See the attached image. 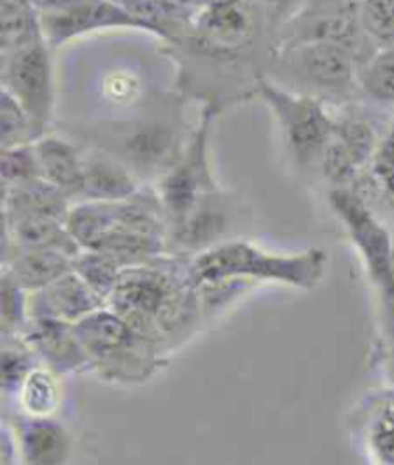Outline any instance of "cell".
<instances>
[{
  "label": "cell",
  "mask_w": 394,
  "mask_h": 465,
  "mask_svg": "<svg viewBox=\"0 0 394 465\" xmlns=\"http://www.w3.org/2000/svg\"><path fill=\"white\" fill-rule=\"evenodd\" d=\"M385 370H387V375L390 379V385L394 387V341L387 344V352H385Z\"/></svg>",
  "instance_id": "8d00e7d4"
},
{
  "label": "cell",
  "mask_w": 394,
  "mask_h": 465,
  "mask_svg": "<svg viewBox=\"0 0 394 465\" xmlns=\"http://www.w3.org/2000/svg\"><path fill=\"white\" fill-rule=\"evenodd\" d=\"M373 185L377 187V191H379V194L383 196V201L394 210V165L381 173H375V175H369Z\"/></svg>",
  "instance_id": "d590c367"
},
{
  "label": "cell",
  "mask_w": 394,
  "mask_h": 465,
  "mask_svg": "<svg viewBox=\"0 0 394 465\" xmlns=\"http://www.w3.org/2000/svg\"><path fill=\"white\" fill-rule=\"evenodd\" d=\"M35 151L43 179L75 203L81 194V187H84L85 148L77 146L65 137L46 133L35 141Z\"/></svg>",
  "instance_id": "ffe728a7"
},
{
  "label": "cell",
  "mask_w": 394,
  "mask_h": 465,
  "mask_svg": "<svg viewBox=\"0 0 394 465\" xmlns=\"http://www.w3.org/2000/svg\"><path fill=\"white\" fill-rule=\"evenodd\" d=\"M110 139L113 144L101 151L122 160L141 181L160 179L183 151L177 133L163 124H118L113 125Z\"/></svg>",
  "instance_id": "30bf717a"
},
{
  "label": "cell",
  "mask_w": 394,
  "mask_h": 465,
  "mask_svg": "<svg viewBox=\"0 0 394 465\" xmlns=\"http://www.w3.org/2000/svg\"><path fill=\"white\" fill-rule=\"evenodd\" d=\"M0 79L6 91L18 103L43 135L54 120L56 89L53 48L44 39L18 48L0 58Z\"/></svg>",
  "instance_id": "52a82bcc"
},
{
  "label": "cell",
  "mask_w": 394,
  "mask_h": 465,
  "mask_svg": "<svg viewBox=\"0 0 394 465\" xmlns=\"http://www.w3.org/2000/svg\"><path fill=\"white\" fill-rule=\"evenodd\" d=\"M358 89L368 101L394 106V46H383L358 64Z\"/></svg>",
  "instance_id": "484cf974"
},
{
  "label": "cell",
  "mask_w": 394,
  "mask_h": 465,
  "mask_svg": "<svg viewBox=\"0 0 394 465\" xmlns=\"http://www.w3.org/2000/svg\"><path fill=\"white\" fill-rule=\"evenodd\" d=\"M43 39L41 12L33 0H0V56Z\"/></svg>",
  "instance_id": "603a6c76"
},
{
  "label": "cell",
  "mask_w": 394,
  "mask_h": 465,
  "mask_svg": "<svg viewBox=\"0 0 394 465\" xmlns=\"http://www.w3.org/2000/svg\"><path fill=\"white\" fill-rule=\"evenodd\" d=\"M41 137L43 133L33 124L27 112L6 91H3V96H0V151L33 144Z\"/></svg>",
  "instance_id": "f1b7e54d"
},
{
  "label": "cell",
  "mask_w": 394,
  "mask_h": 465,
  "mask_svg": "<svg viewBox=\"0 0 394 465\" xmlns=\"http://www.w3.org/2000/svg\"><path fill=\"white\" fill-rule=\"evenodd\" d=\"M123 270L125 268L120 262L101 251H81L74 258V272L84 279L104 302H108L110 294L116 289Z\"/></svg>",
  "instance_id": "4316f807"
},
{
  "label": "cell",
  "mask_w": 394,
  "mask_h": 465,
  "mask_svg": "<svg viewBox=\"0 0 394 465\" xmlns=\"http://www.w3.org/2000/svg\"><path fill=\"white\" fill-rule=\"evenodd\" d=\"M191 29L199 41L218 51H231L249 43L254 35V12L249 0L241 5L202 8L192 20Z\"/></svg>",
  "instance_id": "d6986e66"
},
{
  "label": "cell",
  "mask_w": 394,
  "mask_h": 465,
  "mask_svg": "<svg viewBox=\"0 0 394 465\" xmlns=\"http://www.w3.org/2000/svg\"><path fill=\"white\" fill-rule=\"evenodd\" d=\"M143 189L141 179L127 165L101 148H85L84 187L75 203H122Z\"/></svg>",
  "instance_id": "e0dca14e"
},
{
  "label": "cell",
  "mask_w": 394,
  "mask_h": 465,
  "mask_svg": "<svg viewBox=\"0 0 394 465\" xmlns=\"http://www.w3.org/2000/svg\"><path fill=\"white\" fill-rule=\"evenodd\" d=\"M72 198L53 187L44 179L24 183L18 187L3 189V218H18V215H53L65 220Z\"/></svg>",
  "instance_id": "7402d4cb"
},
{
  "label": "cell",
  "mask_w": 394,
  "mask_h": 465,
  "mask_svg": "<svg viewBox=\"0 0 394 465\" xmlns=\"http://www.w3.org/2000/svg\"><path fill=\"white\" fill-rule=\"evenodd\" d=\"M358 15L366 35L383 46H394V0H362Z\"/></svg>",
  "instance_id": "d6a6232c"
},
{
  "label": "cell",
  "mask_w": 394,
  "mask_h": 465,
  "mask_svg": "<svg viewBox=\"0 0 394 465\" xmlns=\"http://www.w3.org/2000/svg\"><path fill=\"white\" fill-rule=\"evenodd\" d=\"M3 272L12 275L27 292H35L74 272V258L58 251L20 248L5 242Z\"/></svg>",
  "instance_id": "ac0fdd59"
},
{
  "label": "cell",
  "mask_w": 394,
  "mask_h": 465,
  "mask_svg": "<svg viewBox=\"0 0 394 465\" xmlns=\"http://www.w3.org/2000/svg\"><path fill=\"white\" fill-rule=\"evenodd\" d=\"M256 3L273 22H279L283 25L299 12V8L306 3V0H256Z\"/></svg>",
  "instance_id": "836d02e7"
},
{
  "label": "cell",
  "mask_w": 394,
  "mask_h": 465,
  "mask_svg": "<svg viewBox=\"0 0 394 465\" xmlns=\"http://www.w3.org/2000/svg\"><path fill=\"white\" fill-rule=\"evenodd\" d=\"M162 3H168L179 8H187L192 12H199L201 10V0H162Z\"/></svg>",
  "instance_id": "74e56055"
},
{
  "label": "cell",
  "mask_w": 394,
  "mask_h": 465,
  "mask_svg": "<svg viewBox=\"0 0 394 465\" xmlns=\"http://www.w3.org/2000/svg\"><path fill=\"white\" fill-rule=\"evenodd\" d=\"M333 135L347 148V153L352 156L360 170H369L377 146H379L381 141L369 122L360 118L337 120Z\"/></svg>",
  "instance_id": "83f0119b"
},
{
  "label": "cell",
  "mask_w": 394,
  "mask_h": 465,
  "mask_svg": "<svg viewBox=\"0 0 394 465\" xmlns=\"http://www.w3.org/2000/svg\"><path fill=\"white\" fill-rule=\"evenodd\" d=\"M5 220V242L20 248H44L75 258L81 246L70 235L65 220L53 215H18Z\"/></svg>",
  "instance_id": "44dd1931"
},
{
  "label": "cell",
  "mask_w": 394,
  "mask_h": 465,
  "mask_svg": "<svg viewBox=\"0 0 394 465\" xmlns=\"http://www.w3.org/2000/svg\"><path fill=\"white\" fill-rule=\"evenodd\" d=\"M246 0H201V10L202 8H213V6H229V5H241Z\"/></svg>",
  "instance_id": "f35d334b"
},
{
  "label": "cell",
  "mask_w": 394,
  "mask_h": 465,
  "mask_svg": "<svg viewBox=\"0 0 394 465\" xmlns=\"http://www.w3.org/2000/svg\"><path fill=\"white\" fill-rule=\"evenodd\" d=\"M0 325L3 337H20L29 323V292L3 272L0 277Z\"/></svg>",
  "instance_id": "4dcf8cb0"
},
{
  "label": "cell",
  "mask_w": 394,
  "mask_h": 465,
  "mask_svg": "<svg viewBox=\"0 0 394 465\" xmlns=\"http://www.w3.org/2000/svg\"><path fill=\"white\" fill-rule=\"evenodd\" d=\"M10 421V420H8ZM18 440L20 460L24 465H65L74 450V439L60 420L29 418L14 413L10 421Z\"/></svg>",
  "instance_id": "2e32d148"
},
{
  "label": "cell",
  "mask_w": 394,
  "mask_h": 465,
  "mask_svg": "<svg viewBox=\"0 0 394 465\" xmlns=\"http://www.w3.org/2000/svg\"><path fill=\"white\" fill-rule=\"evenodd\" d=\"M43 35L51 48H60L74 39L104 29H141L146 27L129 14L118 0H85L72 8L41 14Z\"/></svg>",
  "instance_id": "8fae6325"
},
{
  "label": "cell",
  "mask_w": 394,
  "mask_h": 465,
  "mask_svg": "<svg viewBox=\"0 0 394 465\" xmlns=\"http://www.w3.org/2000/svg\"><path fill=\"white\" fill-rule=\"evenodd\" d=\"M106 306L166 352L185 342L204 322L199 291L187 277V262L177 263L175 254L125 268Z\"/></svg>",
  "instance_id": "6da1fadb"
},
{
  "label": "cell",
  "mask_w": 394,
  "mask_h": 465,
  "mask_svg": "<svg viewBox=\"0 0 394 465\" xmlns=\"http://www.w3.org/2000/svg\"><path fill=\"white\" fill-rule=\"evenodd\" d=\"M327 252L308 248L294 254L266 251L251 241L229 239L187 260V277L192 287L229 283H279L300 291L316 289L325 275Z\"/></svg>",
  "instance_id": "7a4b0ae2"
},
{
  "label": "cell",
  "mask_w": 394,
  "mask_h": 465,
  "mask_svg": "<svg viewBox=\"0 0 394 465\" xmlns=\"http://www.w3.org/2000/svg\"><path fill=\"white\" fill-rule=\"evenodd\" d=\"M281 85L316 98H349L358 87V58L340 45L300 43L277 48Z\"/></svg>",
  "instance_id": "5b68a950"
},
{
  "label": "cell",
  "mask_w": 394,
  "mask_h": 465,
  "mask_svg": "<svg viewBox=\"0 0 394 465\" xmlns=\"http://www.w3.org/2000/svg\"><path fill=\"white\" fill-rule=\"evenodd\" d=\"M330 206L362 258L379 294L389 342L394 341V235L358 189H331Z\"/></svg>",
  "instance_id": "277c9868"
},
{
  "label": "cell",
  "mask_w": 394,
  "mask_h": 465,
  "mask_svg": "<svg viewBox=\"0 0 394 465\" xmlns=\"http://www.w3.org/2000/svg\"><path fill=\"white\" fill-rule=\"evenodd\" d=\"M350 435L366 465H394V387L371 389L349 420Z\"/></svg>",
  "instance_id": "7c38bea8"
},
{
  "label": "cell",
  "mask_w": 394,
  "mask_h": 465,
  "mask_svg": "<svg viewBox=\"0 0 394 465\" xmlns=\"http://www.w3.org/2000/svg\"><path fill=\"white\" fill-rule=\"evenodd\" d=\"M0 458H3V465L22 463L20 450H18V440H15L14 429H12L8 420H5V425H3V454H0Z\"/></svg>",
  "instance_id": "e575fe53"
},
{
  "label": "cell",
  "mask_w": 394,
  "mask_h": 465,
  "mask_svg": "<svg viewBox=\"0 0 394 465\" xmlns=\"http://www.w3.org/2000/svg\"><path fill=\"white\" fill-rule=\"evenodd\" d=\"M256 93L271 110L281 127L283 139L299 165L320 162L323 148L331 141L337 120L325 110L323 101L292 91L275 79H258Z\"/></svg>",
  "instance_id": "8992f818"
},
{
  "label": "cell",
  "mask_w": 394,
  "mask_h": 465,
  "mask_svg": "<svg viewBox=\"0 0 394 465\" xmlns=\"http://www.w3.org/2000/svg\"><path fill=\"white\" fill-rule=\"evenodd\" d=\"M65 227L81 251H93L116 227V203H74L65 215Z\"/></svg>",
  "instance_id": "cb8c5ba5"
},
{
  "label": "cell",
  "mask_w": 394,
  "mask_h": 465,
  "mask_svg": "<svg viewBox=\"0 0 394 465\" xmlns=\"http://www.w3.org/2000/svg\"><path fill=\"white\" fill-rule=\"evenodd\" d=\"M0 179L3 189L18 187L24 183L43 179L35 143L3 148L0 151Z\"/></svg>",
  "instance_id": "1f68e13d"
},
{
  "label": "cell",
  "mask_w": 394,
  "mask_h": 465,
  "mask_svg": "<svg viewBox=\"0 0 394 465\" xmlns=\"http://www.w3.org/2000/svg\"><path fill=\"white\" fill-rule=\"evenodd\" d=\"M39 365V360L29 351L22 337H3V394L5 398H15L25 377Z\"/></svg>",
  "instance_id": "f546056e"
},
{
  "label": "cell",
  "mask_w": 394,
  "mask_h": 465,
  "mask_svg": "<svg viewBox=\"0 0 394 465\" xmlns=\"http://www.w3.org/2000/svg\"><path fill=\"white\" fill-rule=\"evenodd\" d=\"M300 43L340 45L358 58V64L377 51L369 48L373 41L360 24L358 5L349 0H306L279 33V46Z\"/></svg>",
  "instance_id": "ba28073f"
},
{
  "label": "cell",
  "mask_w": 394,
  "mask_h": 465,
  "mask_svg": "<svg viewBox=\"0 0 394 465\" xmlns=\"http://www.w3.org/2000/svg\"><path fill=\"white\" fill-rule=\"evenodd\" d=\"M20 337L39 363L60 377L89 371V356L74 323L29 320Z\"/></svg>",
  "instance_id": "5bb4252c"
},
{
  "label": "cell",
  "mask_w": 394,
  "mask_h": 465,
  "mask_svg": "<svg viewBox=\"0 0 394 465\" xmlns=\"http://www.w3.org/2000/svg\"><path fill=\"white\" fill-rule=\"evenodd\" d=\"M233 220L235 206L231 196L220 187L206 193L191 210L185 222L170 232L172 254L192 258L212 246L229 241L225 235L231 231Z\"/></svg>",
  "instance_id": "4fadbf2b"
},
{
  "label": "cell",
  "mask_w": 394,
  "mask_h": 465,
  "mask_svg": "<svg viewBox=\"0 0 394 465\" xmlns=\"http://www.w3.org/2000/svg\"><path fill=\"white\" fill-rule=\"evenodd\" d=\"M349 3H354V5H358V3H362V0H349Z\"/></svg>",
  "instance_id": "ab89813d"
},
{
  "label": "cell",
  "mask_w": 394,
  "mask_h": 465,
  "mask_svg": "<svg viewBox=\"0 0 394 465\" xmlns=\"http://www.w3.org/2000/svg\"><path fill=\"white\" fill-rule=\"evenodd\" d=\"M208 127L210 115L204 114L201 125L196 127L172 168L156 179L154 191L166 213L170 232L185 222L206 193L218 189L208 160Z\"/></svg>",
  "instance_id": "9c48e42d"
},
{
  "label": "cell",
  "mask_w": 394,
  "mask_h": 465,
  "mask_svg": "<svg viewBox=\"0 0 394 465\" xmlns=\"http://www.w3.org/2000/svg\"><path fill=\"white\" fill-rule=\"evenodd\" d=\"M104 306L103 298L75 272L60 277L41 291L29 292L31 320H56L75 325Z\"/></svg>",
  "instance_id": "9a60e30c"
},
{
  "label": "cell",
  "mask_w": 394,
  "mask_h": 465,
  "mask_svg": "<svg viewBox=\"0 0 394 465\" xmlns=\"http://www.w3.org/2000/svg\"><path fill=\"white\" fill-rule=\"evenodd\" d=\"M14 401L18 411L29 418H53L62 401L60 375L39 363L25 377Z\"/></svg>",
  "instance_id": "d4e9b609"
},
{
  "label": "cell",
  "mask_w": 394,
  "mask_h": 465,
  "mask_svg": "<svg viewBox=\"0 0 394 465\" xmlns=\"http://www.w3.org/2000/svg\"><path fill=\"white\" fill-rule=\"evenodd\" d=\"M89 356V371L113 385H143L168 365V352L123 322L108 306L75 323Z\"/></svg>",
  "instance_id": "3957f363"
}]
</instances>
